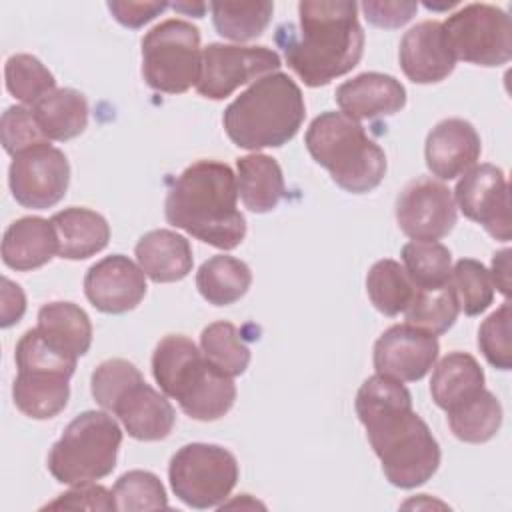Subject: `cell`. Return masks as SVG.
<instances>
[{
	"label": "cell",
	"mask_w": 512,
	"mask_h": 512,
	"mask_svg": "<svg viewBox=\"0 0 512 512\" xmlns=\"http://www.w3.org/2000/svg\"><path fill=\"white\" fill-rule=\"evenodd\" d=\"M8 184L14 200L32 210H46L58 204L70 184V164L62 150L42 142L14 156L8 170Z\"/></svg>",
	"instance_id": "obj_14"
},
{
	"label": "cell",
	"mask_w": 512,
	"mask_h": 512,
	"mask_svg": "<svg viewBox=\"0 0 512 512\" xmlns=\"http://www.w3.org/2000/svg\"><path fill=\"white\" fill-rule=\"evenodd\" d=\"M354 406L392 486L410 490L436 474L440 446L412 410V396L402 382L374 374L358 388Z\"/></svg>",
	"instance_id": "obj_1"
},
{
	"label": "cell",
	"mask_w": 512,
	"mask_h": 512,
	"mask_svg": "<svg viewBox=\"0 0 512 512\" xmlns=\"http://www.w3.org/2000/svg\"><path fill=\"white\" fill-rule=\"evenodd\" d=\"M454 60L476 66H502L512 58L510 16L492 4H468L442 22Z\"/></svg>",
	"instance_id": "obj_12"
},
{
	"label": "cell",
	"mask_w": 512,
	"mask_h": 512,
	"mask_svg": "<svg viewBox=\"0 0 512 512\" xmlns=\"http://www.w3.org/2000/svg\"><path fill=\"white\" fill-rule=\"evenodd\" d=\"M458 312V300L448 282L446 286L434 290L416 288V294L412 302L406 306L404 316L408 324L426 330L434 336H440L454 326Z\"/></svg>",
	"instance_id": "obj_35"
},
{
	"label": "cell",
	"mask_w": 512,
	"mask_h": 512,
	"mask_svg": "<svg viewBox=\"0 0 512 512\" xmlns=\"http://www.w3.org/2000/svg\"><path fill=\"white\" fill-rule=\"evenodd\" d=\"M0 140L12 158L42 142H48L32 114V108L26 106L6 108L0 118Z\"/></svg>",
	"instance_id": "obj_40"
},
{
	"label": "cell",
	"mask_w": 512,
	"mask_h": 512,
	"mask_svg": "<svg viewBox=\"0 0 512 512\" xmlns=\"http://www.w3.org/2000/svg\"><path fill=\"white\" fill-rule=\"evenodd\" d=\"M214 28L222 38L248 42L258 38L270 24L272 2H212Z\"/></svg>",
	"instance_id": "obj_32"
},
{
	"label": "cell",
	"mask_w": 512,
	"mask_h": 512,
	"mask_svg": "<svg viewBox=\"0 0 512 512\" xmlns=\"http://www.w3.org/2000/svg\"><path fill=\"white\" fill-rule=\"evenodd\" d=\"M92 396L106 412L118 416L136 440H164L174 428L176 412L166 394L146 384L140 370L124 358H110L96 366Z\"/></svg>",
	"instance_id": "obj_7"
},
{
	"label": "cell",
	"mask_w": 512,
	"mask_h": 512,
	"mask_svg": "<svg viewBox=\"0 0 512 512\" xmlns=\"http://www.w3.org/2000/svg\"><path fill=\"white\" fill-rule=\"evenodd\" d=\"M358 4L302 0L298 30L280 26L276 42L294 74L310 88L324 86L348 74L362 58L364 32L358 22Z\"/></svg>",
	"instance_id": "obj_2"
},
{
	"label": "cell",
	"mask_w": 512,
	"mask_h": 512,
	"mask_svg": "<svg viewBox=\"0 0 512 512\" xmlns=\"http://www.w3.org/2000/svg\"><path fill=\"white\" fill-rule=\"evenodd\" d=\"M152 374L160 390L194 420H218L234 406V380L212 366L202 350L182 334H166L156 344Z\"/></svg>",
	"instance_id": "obj_4"
},
{
	"label": "cell",
	"mask_w": 512,
	"mask_h": 512,
	"mask_svg": "<svg viewBox=\"0 0 512 512\" xmlns=\"http://www.w3.org/2000/svg\"><path fill=\"white\" fill-rule=\"evenodd\" d=\"M456 220L452 190L430 176L410 180L396 198V222L412 240L436 242L452 232Z\"/></svg>",
	"instance_id": "obj_15"
},
{
	"label": "cell",
	"mask_w": 512,
	"mask_h": 512,
	"mask_svg": "<svg viewBox=\"0 0 512 512\" xmlns=\"http://www.w3.org/2000/svg\"><path fill=\"white\" fill-rule=\"evenodd\" d=\"M116 510H158L168 506L166 490L160 478L146 470H130L114 484Z\"/></svg>",
	"instance_id": "obj_38"
},
{
	"label": "cell",
	"mask_w": 512,
	"mask_h": 512,
	"mask_svg": "<svg viewBox=\"0 0 512 512\" xmlns=\"http://www.w3.org/2000/svg\"><path fill=\"white\" fill-rule=\"evenodd\" d=\"M26 312V296L18 284L10 278H2V306H0V326L8 328L16 324Z\"/></svg>",
	"instance_id": "obj_44"
},
{
	"label": "cell",
	"mask_w": 512,
	"mask_h": 512,
	"mask_svg": "<svg viewBox=\"0 0 512 512\" xmlns=\"http://www.w3.org/2000/svg\"><path fill=\"white\" fill-rule=\"evenodd\" d=\"M40 336L58 352L78 358L90 350L92 324L88 314L74 302H50L38 312Z\"/></svg>",
	"instance_id": "obj_26"
},
{
	"label": "cell",
	"mask_w": 512,
	"mask_h": 512,
	"mask_svg": "<svg viewBox=\"0 0 512 512\" xmlns=\"http://www.w3.org/2000/svg\"><path fill=\"white\" fill-rule=\"evenodd\" d=\"M56 238L58 256L66 260H84L108 246L110 226L106 218L88 208H64L50 218Z\"/></svg>",
	"instance_id": "obj_24"
},
{
	"label": "cell",
	"mask_w": 512,
	"mask_h": 512,
	"mask_svg": "<svg viewBox=\"0 0 512 512\" xmlns=\"http://www.w3.org/2000/svg\"><path fill=\"white\" fill-rule=\"evenodd\" d=\"M336 102L352 120H372L400 112L406 104V88L390 74L364 72L336 88Z\"/></svg>",
	"instance_id": "obj_21"
},
{
	"label": "cell",
	"mask_w": 512,
	"mask_h": 512,
	"mask_svg": "<svg viewBox=\"0 0 512 512\" xmlns=\"http://www.w3.org/2000/svg\"><path fill=\"white\" fill-rule=\"evenodd\" d=\"M122 430L106 414L88 410L78 414L48 454V470L56 482L78 486L100 480L116 468Z\"/></svg>",
	"instance_id": "obj_9"
},
{
	"label": "cell",
	"mask_w": 512,
	"mask_h": 512,
	"mask_svg": "<svg viewBox=\"0 0 512 512\" xmlns=\"http://www.w3.org/2000/svg\"><path fill=\"white\" fill-rule=\"evenodd\" d=\"M84 294L96 310L124 314L146 296V274L128 256L112 254L88 268Z\"/></svg>",
	"instance_id": "obj_18"
},
{
	"label": "cell",
	"mask_w": 512,
	"mask_h": 512,
	"mask_svg": "<svg viewBox=\"0 0 512 512\" xmlns=\"http://www.w3.org/2000/svg\"><path fill=\"white\" fill-rule=\"evenodd\" d=\"M252 284V272L246 262L218 254L208 258L196 272V288L208 304L228 306L240 300Z\"/></svg>",
	"instance_id": "obj_29"
},
{
	"label": "cell",
	"mask_w": 512,
	"mask_h": 512,
	"mask_svg": "<svg viewBox=\"0 0 512 512\" xmlns=\"http://www.w3.org/2000/svg\"><path fill=\"white\" fill-rule=\"evenodd\" d=\"M200 56V30L186 20H164L142 38V76L156 92L182 94L196 86Z\"/></svg>",
	"instance_id": "obj_10"
},
{
	"label": "cell",
	"mask_w": 512,
	"mask_h": 512,
	"mask_svg": "<svg viewBox=\"0 0 512 512\" xmlns=\"http://www.w3.org/2000/svg\"><path fill=\"white\" fill-rule=\"evenodd\" d=\"M58 254V238L50 220L24 216L14 220L2 238V260L12 270H34Z\"/></svg>",
	"instance_id": "obj_23"
},
{
	"label": "cell",
	"mask_w": 512,
	"mask_h": 512,
	"mask_svg": "<svg viewBox=\"0 0 512 512\" xmlns=\"http://www.w3.org/2000/svg\"><path fill=\"white\" fill-rule=\"evenodd\" d=\"M168 8L166 2H126L110 0L108 10L126 28H140Z\"/></svg>",
	"instance_id": "obj_43"
},
{
	"label": "cell",
	"mask_w": 512,
	"mask_h": 512,
	"mask_svg": "<svg viewBox=\"0 0 512 512\" xmlns=\"http://www.w3.org/2000/svg\"><path fill=\"white\" fill-rule=\"evenodd\" d=\"M18 376L12 386L16 408L34 420L58 416L70 398L76 358L54 350L36 328L26 330L16 344Z\"/></svg>",
	"instance_id": "obj_8"
},
{
	"label": "cell",
	"mask_w": 512,
	"mask_h": 512,
	"mask_svg": "<svg viewBox=\"0 0 512 512\" xmlns=\"http://www.w3.org/2000/svg\"><path fill=\"white\" fill-rule=\"evenodd\" d=\"M438 338L412 324H394L374 344L376 374L398 382L424 378L438 360Z\"/></svg>",
	"instance_id": "obj_17"
},
{
	"label": "cell",
	"mask_w": 512,
	"mask_h": 512,
	"mask_svg": "<svg viewBox=\"0 0 512 512\" xmlns=\"http://www.w3.org/2000/svg\"><path fill=\"white\" fill-rule=\"evenodd\" d=\"M402 262L416 288L434 290L450 282L452 254L440 242L412 240L402 246Z\"/></svg>",
	"instance_id": "obj_34"
},
{
	"label": "cell",
	"mask_w": 512,
	"mask_h": 512,
	"mask_svg": "<svg viewBox=\"0 0 512 512\" xmlns=\"http://www.w3.org/2000/svg\"><path fill=\"white\" fill-rule=\"evenodd\" d=\"M32 114L46 140H72L88 124V102L74 88H56L32 106Z\"/></svg>",
	"instance_id": "obj_28"
},
{
	"label": "cell",
	"mask_w": 512,
	"mask_h": 512,
	"mask_svg": "<svg viewBox=\"0 0 512 512\" xmlns=\"http://www.w3.org/2000/svg\"><path fill=\"white\" fill-rule=\"evenodd\" d=\"M366 292L370 302L384 316H396L406 310L416 294V284L410 280L404 266L384 258L372 264L366 276Z\"/></svg>",
	"instance_id": "obj_31"
},
{
	"label": "cell",
	"mask_w": 512,
	"mask_h": 512,
	"mask_svg": "<svg viewBox=\"0 0 512 512\" xmlns=\"http://www.w3.org/2000/svg\"><path fill=\"white\" fill-rule=\"evenodd\" d=\"M164 214L168 224L220 250L236 248L246 236L236 174L224 162L190 164L170 186Z\"/></svg>",
	"instance_id": "obj_3"
},
{
	"label": "cell",
	"mask_w": 512,
	"mask_h": 512,
	"mask_svg": "<svg viewBox=\"0 0 512 512\" xmlns=\"http://www.w3.org/2000/svg\"><path fill=\"white\" fill-rule=\"evenodd\" d=\"M454 202L466 218L478 222L492 238L510 240V186L498 166L478 164L462 174L454 190Z\"/></svg>",
	"instance_id": "obj_16"
},
{
	"label": "cell",
	"mask_w": 512,
	"mask_h": 512,
	"mask_svg": "<svg viewBox=\"0 0 512 512\" xmlns=\"http://www.w3.org/2000/svg\"><path fill=\"white\" fill-rule=\"evenodd\" d=\"M452 434L468 444H482L496 436L502 426V406L498 398L482 388L474 398L448 410Z\"/></svg>",
	"instance_id": "obj_30"
},
{
	"label": "cell",
	"mask_w": 512,
	"mask_h": 512,
	"mask_svg": "<svg viewBox=\"0 0 512 512\" xmlns=\"http://www.w3.org/2000/svg\"><path fill=\"white\" fill-rule=\"evenodd\" d=\"M306 148L316 164L346 192L374 190L386 174L384 150L368 138L358 120L334 110L316 116L306 130Z\"/></svg>",
	"instance_id": "obj_6"
},
{
	"label": "cell",
	"mask_w": 512,
	"mask_h": 512,
	"mask_svg": "<svg viewBox=\"0 0 512 512\" xmlns=\"http://www.w3.org/2000/svg\"><path fill=\"white\" fill-rule=\"evenodd\" d=\"M482 142L476 128L462 118H446L438 122L424 146L426 166L440 180H454L476 166Z\"/></svg>",
	"instance_id": "obj_19"
},
{
	"label": "cell",
	"mask_w": 512,
	"mask_h": 512,
	"mask_svg": "<svg viewBox=\"0 0 512 512\" xmlns=\"http://www.w3.org/2000/svg\"><path fill=\"white\" fill-rule=\"evenodd\" d=\"M450 286L458 300V308L466 316L482 314L494 300V284L482 262L462 258L454 264Z\"/></svg>",
	"instance_id": "obj_37"
},
{
	"label": "cell",
	"mask_w": 512,
	"mask_h": 512,
	"mask_svg": "<svg viewBox=\"0 0 512 512\" xmlns=\"http://www.w3.org/2000/svg\"><path fill=\"white\" fill-rule=\"evenodd\" d=\"M478 346L484 358L498 370H510L512 346H510V304L504 302L492 312L478 330Z\"/></svg>",
	"instance_id": "obj_39"
},
{
	"label": "cell",
	"mask_w": 512,
	"mask_h": 512,
	"mask_svg": "<svg viewBox=\"0 0 512 512\" xmlns=\"http://www.w3.org/2000/svg\"><path fill=\"white\" fill-rule=\"evenodd\" d=\"M44 508H72V510H114L116 500L114 492L100 484H78L72 490L60 494L54 502H48Z\"/></svg>",
	"instance_id": "obj_41"
},
{
	"label": "cell",
	"mask_w": 512,
	"mask_h": 512,
	"mask_svg": "<svg viewBox=\"0 0 512 512\" xmlns=\"http://www.w3.org/2000/svg\"><path fill=\"white\" fill-rule=\"evenodd\" d=\"M306 116L300 86L284 72L258 78L224 110L228 138L246 150L280 148L300 130Z\"/></svg>",
	"instance_id": "obj_5"
},
{
	"label": "cell",
	"mask_w": 512,
	"mask_h": 512,
	"mask_svg": "<svg viewBox=\"0 0 512 512\" xmlns=\"http://www.w3.org/2000/svg\"><path fill=\"white\" fill-rule=\"evenodd\" d=\"M484 388V370L478 360L466 352L446 354L432 372L430 394L444 412L474 398Z\"/></svg>",
	"instance_id": "obj_27"
},
{
	"label": "cell",
	"mask_w": 512,
	"mask_h": 512,
	"mask_svg": "<svg viewBox=\"0 0 512 512\" xmlns=\"http://www.w3.org/2000/svg\"><path fill=\"white\" fill-rule=\"evenodd\" d=\"M134 254L144 274L158 284L186 278L194 264L190 242L166 228L150 230L140 236Z\"/></svg>",
	"instance_id": "obj_22"
},
{
	"label": "cell",
	"mask_w": 512,
	"mask_h": 512,
	"mask_svg": "<svg viewBox=\"0 0 512 512\" xmlns=\"http://www.w3.org/2000/svg\"><path fill=\"white\" fill-rule=\"evenodd\" d=\"M364 18L378 28H400L418 10L416 2H362Z\"/></svg>",
	"instance_id": "obj_42"
},
{
	"label": "cell",
	"mask_w": 512,
	"mask_h": 512,
	"mask_svg": "<svg viewBox=\"0 0 512 512\" xmlns=\"http://www.w3.org/2000/svg\"><path fill=\"white\" fill-rule=\"evenodd\" d=\"M236 182L242 204L256 214L272 212L286 194L280 164L266 154H248L236 160Z\"/></svg>",
	"instance_id": "obj_25"
},
{
	"label": "cell",
	"mask_w": 512,
	"mask_h": 512,
	"mask_svg": "<svg viewBox=\"0 0 512 512\" xmlns=\"http://www.w3.org/2000/svg\"><path fill=\"white\" fill-rule=\"evenodd\" d=\"M400 68L414 84H434L448 78L456 66L444 40L442 22L424 20L400 40Z\"/></svg>",
	"instance_id": "obj_20"
},
{
	"label": "cell",
	"mask_w": 512,
	"mask_h": 512,
	"mask_svg": "<svg viewBox=\"0 0 512 512\" xmlns=\"http://www.w3.org/2000/svg\"><path fill=\"white\" fill-rule=\"evenodd\" d=\"M172 8L174 10H178V12H186V14H192V16H196V18H202V14H204V10H206V4H172Z\"/></svg>",
	"instance_id": "obj_46"
},
{
	"label": "cell",
	"mask_w": 512,
	"mask_h": 512,
	"mask_svg": "<svg viewBox=\"0 0 512 512\" xmlns=\"http://www.w3.org/2000/svg\"><path fill=\"white\" fill-rule=\"evenodd\" d=\"M280 56L266 46L208 44L200 56L196 92L210 100H224L238 86L278 72Z\"/></svg>",
	"instance_id": "obj_13"
},
{
	"label": "cell",
	"mask_w": 512,
	"mask_h": 512,
	"mask_svg": "<svg viewBox=\"0 0 512 512\" xmlns=\"http://www.w3.org/2000/svg\"><path fill=\"white\" fill-rule=\"evenodd\" d=\"M168 480L172 492L190 508L222 506L238 482V460L218 444L192 442L170 458Z\"/></svg>",
	"instance_id": "obj_11"
},
{
	"label": "cell",
	"mask_w": 512,
	"mask_h": 512,
	"mask_svg": "<svg viewBox=\"0 0 512 512\" xmlns=\"http://www.w3.org/2000/svg\"><path fill=\"white\" fill-rule=\"evenodd\" d=\"M200 350L212 366L230 378L244 374L250 364V348L240 338L238 328L226 320L212 322L202 330Z\"/></svg>",
	"instance_id": "obj_33"
},
{
	"label": "cell",
	"mask_w": 512,
	"mask_h": 512,
	"mask_svg": "<svg viewBox=\"0 0 512 512\" xmlns=\"http://www.w3.org/2000/svg\"><path fill=\"white\" fill-rule=\"evenodd\" d=\"M4 78L8 92L26 106H34L56 90L52 72L32 54H14L6 60Z\"/></svg>",
	"instance_id": "obj_36"
},
{
	"label": "cell",
	"mask_w": 512,
	"mask_h": 512,
	"mask_svg": "<svg viewBox=\"0 0 512 512\" xmlns=\"http://www.w3.org/2000/svg\"><path fill=\"white\" fill-rule=\"evenodd\" d=\"M490 278H492V284L504 296H508V292H510V250L508 248H504V250L494 254Z\"/></svg>",
	"instance_id": "obj_45"
}]
</instances>
